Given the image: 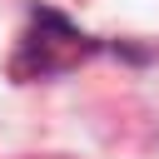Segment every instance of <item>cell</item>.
I'll return each instance as SVG.
<instances>
[{
	"label": "cell",
	"instance_id": "obj_1",
	"mask_svg": "<svg viewBox=\"0 0 159 159\" xmlns=\"http://www.w3.org/2000/svg\"><path fill=\"white\" fill-rule=\"evenodd\" d=\"M99 50H114V45L75 30V25H70L65 15H55V10H35V15H30V30L20 35V50H15V60H10V75H15V80H50V75H65V70L84 65V60L99 55Z\"/></svg>",
	"mask_w": 159,
	"mask_h": 159
}]
</instances>
